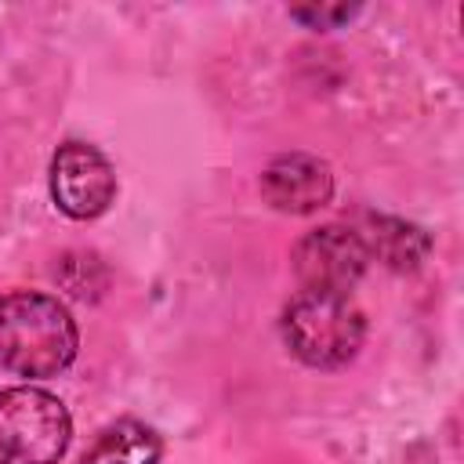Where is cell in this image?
<instances>
[{"mask_svg":"<svg viewBox=\"0 0 464 464\" xmlns=\"http://www.w3.org/2000/svg\"><path fill=\"white\" fill-rule=\"evenodd\" d=\"M163 442L141 420H116L94 435L80 464H160Z\"/></svg>","mask_w":464,"mask_h":464,"instance_id":"7","label":"cell"},{"mask_svg":"<svg viewBox=\"0 0 464 464\" xmlns=\"http://www.w3.org/2000/svg\"><path fill=\"white\" fill-rule=\"evenodd\" d=\"M116 196V174L109 160L87 145V141H65L58 145L51 160V199L62 214L76 221H91L109 210Z\"/></svg>","mask_w":464,"mask_h":464,"instance_id":"5","label":"cell"},{"mask_svg":"<svg viewBox=\"0 0 464 464\" xmlns=\"http://www.w3.org/2000/svg\"><path fill=\"white\" fill-rule=\"evenodd\" d=\"M290 261H294V276L304 290L348 294L362 279L370 254H366L359 232H352L344 225H319L315 232L297 239Z\"/></svg>","mask_w":464,"mask_h":464,"instance_id":"4","label":"cell"},{"mask_svg":"<svg viewBox=\"0 0 464 464\" xmlns=\"http://www.w3.org/2000/svg\"><path fill=\"white\" fill-rule=\"evenodd\" d=\"M290 14L308 22V25H315V29H330V25L344 22V18H352L355 7H344V4H337V7H294Z\"/></svg>","mask_w":464,"mask_h":464,"instance_id":"9","label":"cell"},{"mask_svg":"<svg viewBox=\"0 0 464 464\" xmlns=\"http://www.w3.org/2000/svg\"><path fill=\"white\" fill-rule=\"evenodd\" d=\"M366 254L381 257L388 268H417L428 257V236L417 225H406L399 218H370L366 236H359Z\"/></svg>","mask_w":464,"mask_h":464,"instance_id":"8","label":"cell"},{"mask_svg":"<svg viewBox=\"0 0 464 464\" xmlns=\"http://www.w3.org/2000/svg\"><path fill=\"white\" fill-rule=\"evenodd\" d=\"M80 348L76 323L58 297L14 290L0 297V370L14 377H54Z\"/></svg>","mask_w":464,"mask_h":464,"instance_id":"1","label":"cell"},{"mask_svg":"<svg viewBox=\"0 0 464 464\" xmlns=\"http://www.w3.org/2000/svg\"><path fill=\"white\" fill-rule=\"evenodd\" d=\"M261 196L283 214H312L330 203L334 174L323 160H315L308 152H286L265 167Z\"/></svg>","mask_w":464,"mask_h":464,"instance_id":"6","label":"cell"},{"mask_svg":"<svg viewBox=\"0 0 464 464\" xmlns=\"http://www.w3.org/2000/svg\"><path fill=\"white\" fill-rule=\"evenodd\" d=\"M279 326L290 355L315 370H334L352 362L366 337V319L348 294L301 290L283 308Z\"/></svg>","mask_w":464,"mask_h":464,"instance_id":"2","label":"cell"},{"mask_svg":"<svg viewBox=\"0 0 464 464\" xmlns=\"http://www.w3.org/2000/svg\"><path fill=\"white\" fill-rule=\"evenodd\" d=\"M72 435V417L44 388L0 392V464H58Z\"/></svg>","mask_w":464,"mask_h":464,"instance_id":"3","label":"cell"}]
</instances>
